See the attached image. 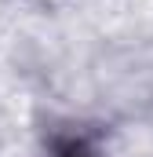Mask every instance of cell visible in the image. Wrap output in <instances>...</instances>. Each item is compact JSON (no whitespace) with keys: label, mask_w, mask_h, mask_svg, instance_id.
Masks as SVG:
<instances>
[{"label":"cell","mask_w":153,"mask_h":157,"mask_svg":"<svg viewBox=\"0 0 153 157\" xmlns=\"http://www.w3.org/2000/svg\"><path fill=\"white\" fill-rule=\"evenodd\" d=\"M55 157H91V154H88V146H84L80 139H58Z\"/></svg>","instance_id":"cell-1"}]
</instances>
